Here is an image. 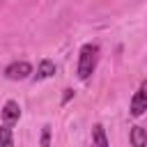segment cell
Here are the masks:
<instances>
[{"instance_id": "obj_1", "label": "cell", "mask_w": 147, "mask_h": 147, "mask_svg": "<svg viewBox=\"0 0 147 147\" xmlns=\"http://www.w3.org/2000/svg\"><path fill=\"white\" fill-rule=\"evenodd\" d=\"M96 55H99V46L96 44H85L80 48V55H78V78L80 80H87L94 74Z\"/></svg>"}, {"instance_id": "obj_2", "label": "cell", "mask_w": 147, "mask_h": 147, "mask_svg": "<svg viewBox=\"0 0 147 147\" xmlns=\"http://www.w3.org/2000/svg\"><path fill=\"white\" fill-rule=\"evenodd\" d=\"M145 110H147V83H142L138 87V92L131 96V115L140 117Z\"/></svg>"}, {"instance_id": "obj_3", "label": "cell", "mask_w": 147, "mask_h": 147, "mask_svg": "<svg viewBox=\"0 0 147 147\" xmlns=\"http://www.w3.org/2000/svg\"><path fill=\"white\" fill-rule=\"evenodd\" d=\"M32 74V64L30 62H14V64H9L7 69H5V76L9 78V80H23V78H28Z\"/></svg>"}, {"instance_id": "obj_4", "label": "cell", "mask_w": 147, "mask_h": 147, "mask_svg": "<svg viewBox=\"0 0 147 147\" xmlns=\"http://www.w3.org/2000/svg\"><path fill=\"white\" fill-rule=\"evenodd\" d=\"M18 117H21L18 103H16V101H7V103L2 106V119H5L7 124H14V122H18Z\"/></svg>"}, {"instance_id": "obj_5", "label": "cell", "mask_w": 147, "mask_h": 147, "mask_svg": "<svg viewBox=\"0 0 147 147\" xmlns=\"http://www.w3.org/2000/svg\"><path fill=\"white\" fill-rule=\"evenodd\" d=\"M55 74V62L53 60H41L39 62V69H37V80H44V78H51Z\"/></svg>"}, {"instance_id": "obj_6", "label": "cell", "mask_w": 147, "mask_h": 147, "mask_svg": "<svg viewBox=\"0 0 147 147\" xmlns=\"http://www.w3.org/2000/svg\"><path fill=\"white\" fill-rule=\"evenodd\" d=\"M131 145H133V147L147 145V131H145L142 126H133V129H131Z\"/></svg>"}, {"instance_id": "obj_7", "label": "cell", "mask_w": 147, "mask_h": 147, "mask_svg": "<svg viewBox=\"0 0 147 147\" xmlns=\"http://www.w3.org/2000/svg\"><path fill=\"white\" fill-rule=\"evenodd\" d=\"M92 142H96L99 147H108V138H106V131H103L101 124L94 126V131H92Z\"/></svg>"}, {"instance_id": "obj_8", "label": "cell", "mask_w": 147, "mask_h": 147, "mask_svg": "<svg viewBox=\"0 0 147 147\" xmlns=\"http://www.w3.org/2000/svg\"><path fill=\"white\" fill-rule=\"evenodd\" d=\"M0 145H2V147H11V145H14V136H11L9 124L0 129Z\"/></svg>"}, {"instance_id": "obj_9", "label": "cell", "mask_w": 147, "mask_h": 147, "mask_svg": "<svg viewBox=\"0 0 147 147\" xmlns=\"http://www.w3.org/2000/svg\"><path fill=\"white\" fill-rule=\"evenodd\" d=\"M48 142H51V129H48V126H46V129H44V133H41V145H44V147H46V145H48Z\"/></svg>"}, {"instance_id": "obj_10", "label": "cell", "mask_w": 147, "mask_h": 147, "mask_svg": "<svg viewBox=\"0 0 147 147\" xmlns=\"http://www.w3.org/2000/svg\"><path fill=\"white\" fill-rule=\"evenodd\" d=\"M64 92H67V94H64V101H69V99H71V94H74V90H64Z\"/></svg>"}]
</instances>
